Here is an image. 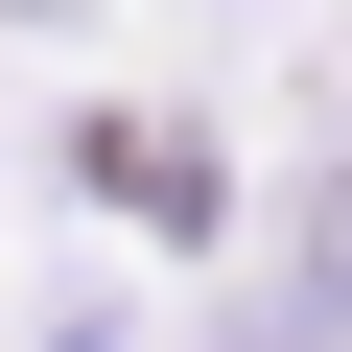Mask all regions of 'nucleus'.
<instances>
[{
	"instance_id": "f257e3e1",
	"label": "nucleus",
	"mask_w": 352,
	"mask_h": 352,
	"mask_svg": "<svg viewBox=\"0 0 352 352\" xmlns=\"http://www.w3.org/2000/svg\"><path fill=\"white\" fill-rule=\"evenodd\" d=\"M305 329H352V164L305 188Z\"/></svg>"
}]
</instances>
